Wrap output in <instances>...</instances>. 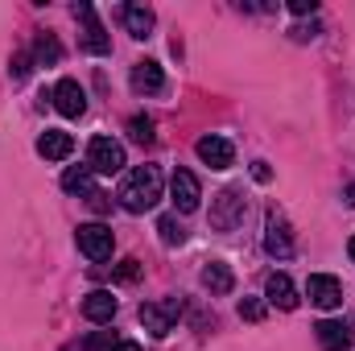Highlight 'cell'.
I'll return each instance as SVG.
<instances>
[{"label":"cell","mask_w":355,"mask_h":351,"mask_svg":"<svg viewBox=\"0 0 355 351\" xmlns=\"http://www.w3.org/2000/svg\"><path fill=\"white\" fill-rule=\"evenodd\" d=\"M157 203H162V170L157 166H137L120 186V207L141 215V211H153Z\"/></svg>","instance_id":"obj_1"},{"label":"cell","mask_w":355,"mask_h":351,"mask_svg":"<svg viewBox=\"0 0 355 351\" xmlns=\"http://www.w3.org/2000/svg\"><path fill=\"white\" fill-rule=\"evenodd\" d=\"M128 166V157H124V145L120 141H112V137H91L87 145V170L91 174H120Z\"/></svg>","instance_id":"obj_2"},{"label":"cell","mask_w":355,"mask_h":351,"mask_svg":"<svg viewBox=\"0 0 355 351\" xmlns=\"http://www.w3.org/2000/svg\"><path fill=\"white\" fill-rule=\"evenodd\" d=\"M75 244H79V252H83L87 261H107L112 248H116V236H112L107 223H79Z\"/></svg>","instance_id":"obj_3"},{"label":"cell","mask_w":355,"mask_h":351,"mask_svg":"<svg viewBox=\"0 0 355 351\" xmlns=\"http://www.w3.org/2000/svg\"><path fill=\"white\" fill-rule=\"evenodd\" d=\"M240 219H244V198H240V190L215 194V203H211V228H215V232H236Z\"/></svg>","instance_id":"obj_4"},{"label":"cell","mask_w":355,"mask_h":351,"mask_svg":"<svg viewBox=\"0 0 355 351\" xmlns=\"http://www.w3.org/2000/svg\"><path fill=\"white\" fill-rule=\"evenodd\" d=\"M178 302H145L137 314H141V327L153 335V339H166L170 331H174V318H178Z\"/></svg>","instance_id":"obj_5"},{"label":"cell","mask_w":355,"mask_h":351,"mask_svg":"<svg viewBox=\"0 0 355 351\" xmlns=\"http://www.w3.org/2000/svg\"><path fill=\"white\" fill-rule=\"evenodd\" d=\"M306 298L318 306V310H339L343 306V281L331 277V273H314L306 281Z\"/></svg>","instance_id":"obj_6"},{"label":"cell","mask_w":355,"mask_h":351,"mask_svg":"<svg viewBox=\"0 0 355 351\" xmlns=\"http://www.w3.org/2000/svg\"><path fill=\"white\" fill-rule=\"evenodd\" d=\"M75 17L83 21V50L87 54H112V37H107L103 21L95 17V8L91 4H75Z\"/></svg>","instance_id":"obj_7"},{"label":"cell","mask_w":355,"mask_h":351,"mask_svg":"<svg viewBox=\"0 0 355 351\" xmlns=\"http://www.w3.org/2000/svg\"><path fill=\"white\" fill-rule=\"evenodd\" d=\"M194 153H198V162L211 166V170H232V162H236L232 141H227V137H215V132H211V137H198Z\"/></svg>","instance_id":"obj_8"},{"label":"cell","mask_w":355,"mask_h":351,"mask_svg":"<svg viewBox=\"0 0 355 351\" xmlns=\"http://www.w3.org/2000/svg\"><path fill=\"white\" fill-rule=\"evenodd\" d=\"M170 198H174V207L182 211V215H194L198 203H202L198 178L190 174V170H174V178H170Z\"/></svg>","instance_id":"obj_9"},{"label":"cell","mask_w":355,"mask_h":351,"mask_svg":"<svg viewBox=\"0 0 355 351\" xmlns=\"http://www.w3.org/2000/svg\"><path fill=\"white\" fill-rule=\"evenodd\" d=\"M265 248H268V257H281V261L293 257L289 223H285V215H277V211H268V219H265Z\"/></svg>","instance_id":"obj_10"},{"label":"cell","mask_w":355,"mask_h":351,"mask_svg":"<svg viewBox=\"0 0 355 351\" xmlns=\"http://www.w3.org/2000/svg\"><path fill=\"white\" fill-rule=\"evenodd\" d=\"M54 108H58L62 116L79 120V116L87 112V95H83V87H79L75 79H58V83H54Z\"/></svg>","instance_id":"obj_11"},{"label":"cell","mask_w":355,"mask_h":351,"mask_svg":"<svg viewBox=\"0 0 355 351\" xmlns=\"http://www.w3.org/2000/svg\"><path fill=\"white\" fill-rule=\"evenodd\" d=\"M71 153H75V137H71V132L46 128V132L37 137V157H46V162H67Z\"/></svg>","instance_id":"obj_12"},{"label":"cell","mask_w":355,"mask_h":351,"mask_svg":"<svg viewBox=\"0 0 355 351\" xmlns=\"http://www.w3.org/2000/svg\"><path fill=\"white\" fill-rule=\"evenodd\" d=\"M116 310H120V302L112 298V289H91L87 298H83V318L95 323V327L112 323V318H116Z\"/></svg>","instance_id":"obj_13"},{"label":"cell","mask_w":355,"mask_h":351,"mask_svg":"<svg viewBox=\"0 0 355 351\" xmlns=\"http://www.w3.org/2000/svg\"><path fill=\"white\" fill-rule=\"evenodd\" d=\"M132 91L137 95H162L166 91V71L153 62V58H141L132 67Z\"/></svg>","instance_id":"obj_14"},{"label":"cell","mask_w":355,"mask_h":351,"mask_svg":"<svg viewBox=\"0 0 355 351\" xmlns=\"http://www.w3.org/2000/svg\"><path fill=\"white\" fill-rule=\"evenodd\" d=\"M202 289H207L211 298L232 293V289H236V273H232V264H223V261L202 264Z\"/></svg>","instance_id":"obj_15"},{"label":"cell","mask_w":355,"mask_h":351,"mask_svg":"<svg viewBox=\"0 0 355 351\" xmlns=\"http://www.w3.org/2000/svg\"><path fill=\"white\" fill-rule=\"evenodd\" d=\"M265 298L277 310H297V289H293V281H289L285 273H272L265 281Z\"/></svg>","instance_id":"obj_16"},{"label":"cell","mask_w":355,"mask_h":351,"mask_svg":"<svg viewBox=\"0 0 355 351\" xmlns=\"http://www.w3.org/2000/svg\"><path fill=\"white\" fill-rule=\"evenodd\" d=\"M314 335H318V348L322 351H347L352 348V331H347L343 323H331V318H327V323L314 327Z\"/></svg>","instance_id":"obj_17"},{"label":"cell","mask_w":355,"mask_h":351,"mask_svg":"<svg viewBox=\"0 0 355 351\" xmlns=\"http://www.w3.org/2000/svg\"><path fill=\"white\" fill-rule=\"evenodd\" d=\"M124 29H128L132 37H149V29H153V8H145V4H124Z\"/></svg>","instance_id":"obj_18"},{"label":"cell","mask_w":355,"mask_h":351,"mask_svg":"<svg viewBox=\"0 0 355 351\" xmlns=\"http://www.w3.org/2000/svg\"><path fill=\"white\" fill-rule=\"evenodd\" d=\"M62 190L67 194H95V174H91L87 166H71L67 174H62Z\"/></svg>","instance_id":"obj_19"},{"label":"cell","mask_w":355,"mask_h":351,"mask_svg":"<svg viewBox=\"0 0 355 351\" xmlns=\"http://www.w3.org/2000/svg\"><path fill=\"white\" fill-rule=\"evenodd\" d=\"M33 62H42V67L62 62V46H58L54 33H37V42H33Z\"/></svg>","instance_id":"obj_20"},{"label":"cell","mask_w":355,"mask_h":351,"mask_svg":"<svg viewBox=\"0 0 355 351\" xmlns=\"http://www.w3.org/2000/svg\"><path fill=\"white\" fill-rule=\"evenodd\" d=\"M157 236H162V244H166V248L186 244V228L178 223V215H162V219H157Z\"/></svg>","instance_id":"obj_21"},{"label":"cell","mask_w":355,"mask_h":351,"mask_svg":"<svg viewBox=\"0 0 355 351\" xmlns=\"http://www.w3.org/2000/svg\"><path fill=\"white\" fill-rule=\"evenodd\" d=\"M128 137H132L137 145H153V141H157V124H153L149 116H132V120H128Z\"/></svg>","instance_id":"obj_22"},{"label":"cell","mask_w":355,"mask_h":351,"mask_svg":"<svg viewBox=\"0 0 355 351\" xmlns=\"http://www.w3.org/2000/svg\"><path fill=\"white\" fill-rule=\"evenodd\" d=\"M29 71H33V54H25V50H21V54H12V62H8V75L21 83V79H29Z\"/></svg>","instance_id":"obj_23"},{"label":"cell","mask_w":355,"mask_h":351,"mask_svg":"<svg viewBox=\"0 0 355 351\" xmlns=\"http://www.w3.org/2000/svg\"><path fill=\"white\" fill-rule=\"evenodd\" d=\"M240 318H244V323H261V318H265V302H261V298H244V302H240Z\"/></svg>","instance_id":"obj_24"},{"label":"cell","mask_w":355,"mask_h":351,"mask_svg":"<svg viewBox=\"0 0 355 351\" xmlns=\"http://www.w3.org/2000/svg\"><path fill=\"white\" fill-rule=\"evenodd\" d=\"M314 8H318L314 0H289V12H293V17H306V12H314Z\"/></svg>","instance_id":"obj_25"},{"label":"cell","mask_w":355,"mask_h":351,"mask_svg":"<svg viewBox=\"0 0 355 351\" xmlns=\"http://www.w3.org/2000/svg\"><path fill=\"white\" fill-rule=\"evenodd\" d=\"M137 264L141 261H124L120 264V281H132V277H137Z\"/></svg>","instance_id":"obj_26"},{"label":"cell","mask_w":355,"mask_h":351,"mask_svg":"<svg viewBox=\"0 0 355 351\" xmlns=\"http://www.w3.org/2000/svg\"><path fill=\"white\" fill-rule=\"evenodd\" d=\"M252 178H257V182H268L272 174H268V166H265V162H252Z\"/></svg>","instance_id":"obj_27"},{"label":"cell","mask_w":355,"mask_h":351,"mask_svg":"<svg viewBox=\"0 0 355 351\" xmlns=\"http://www.w3.org/2000/svg\"><path fill=\"white\" fill-rule=\"evenodd\" d=\"M112 351H141V348H137V343H116Z\"/></svg>","instance_id":"obj_28"},{"label":"cell","mask_w":355,"mask_h":351,"mask_svg":"<svg viewBox=\"0 0 355 351\" xmlns=\"http://www.w3.org/2000/svg\"><path fill=\"white\" fill-rule=\"evenodd\" d=\"M347 252H352V261H355V236H352V244H347Z\"/></svg>","instance_id":"obj_29"}]
</instances>
